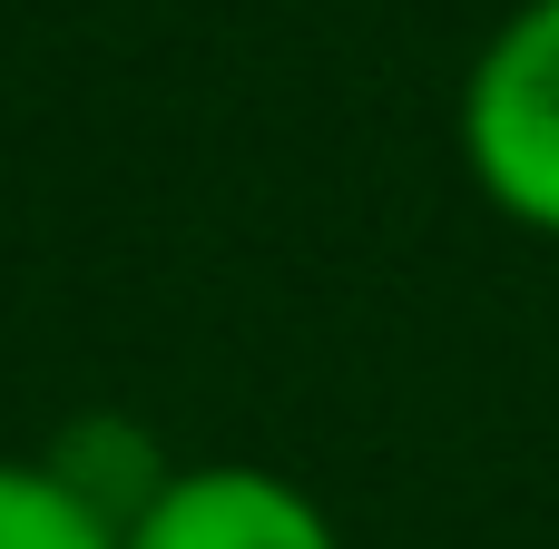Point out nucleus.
I'll return each instance as SVG.
<instances>
[{"label":"nucleus","mask_w":559,"mask_h":549,"mask_svg":"<svg viewBox=\"0 0 559 549\" xmlns=\"http://www.w3.org/2000/svg\"><path fill=\"white\" fill-rule=\"evenodd\" d=\"M118 549H344L334 511L314 491H295L285 472H255V462H197V472H167L128 521Z\"/></svg>","instance_id":"2"},{"label":"nucleus","mask_w":559,"mask_h":549,"mask_svg":"<svg viewBox=\"0 0 559 549\" xmlns=\"http://www.w3.org/2000/svg\"><path fill=\"white\" fill-rule=\"evenodd\" d=\"M462 167L521 226L559 236V0H521L462 79Z\"/></svg>","instance_id":"1"},{"label":"nucleus","mask_w":559,"mask_h":549,"mask_svg":"<svg viewBox=\"0 0 559 549\" xmlns=\"http://www.w3.org/2000/svg\"><path fill=\"white\" fill-rule=\"evenodd\" d=\"M0 549H118V521L49 462H0Z\"/></svg>","instance_id":"3"}]
</instances>
